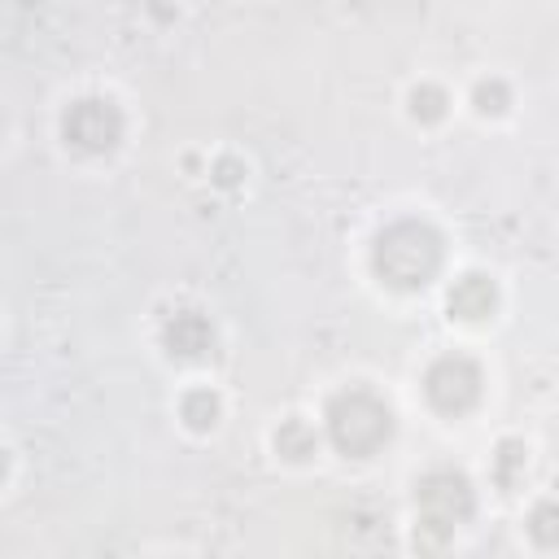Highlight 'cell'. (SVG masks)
<instances>
[{"label": "cell", "instance_id": "cell-5", "mask_svg": "<svg viewBox=\"0 0 559 559\" xmlns=\"http://www.w3.org/2000/svg\"><path fill=\"white\" fill-rule=\"evenodd\" d=\"M424 393L441 415H467L480 402V367L463 354H445L428 367Z\"/></svg>", "mask_w": 559, "mask_h": 559}, {"label": "cell", "instance_id": "cell-9", "mask_svg": "<svg viewBox=\"0 0 559 559\" xmlns=\"http://www.w3.org/2000/svg\"><path fill=\"white\" fill-rule=\"evenodd\" d=\"M275 450H280L284 459H293V463L310 459V454H314V428H310L306 419H288V424H280V432H275Z\"/></svg>", "mask_w": 559, "mask_h": 559}, {"label": "cell", "instance_id": "cell-6", "mask_svg": "<svg viewBox=\"0 0 559 559\" xmlns=\"http://www.w3.org/2000/svg\"><path fill=\"white\" fill-rule=\"evenodd\" d=\"M162 345L170 358H183V362H197L214 349V328L201 310H175L162 328Z\"/></svg>", "mask_w": 559, "mask_h": 559}, {"label": "cell", "instance_id": "cell-4", "mask_svg": "<svg viewBox=\"0 0 559 559\" xmlns=\"http://www.w3.org/2000/svg\"><path fill=\"white\" fill-rule=\"evenodd\" d=\"M61 131L83 153H109L122 140V109L109 96H83V100H74L66 109Z\"/></svg>", "mask_w": 559, "mask_h": 559}, {"label": "cell", "instance_id": "cell-1", "mask_svg": "<svg viewBox=\"0 0 559 559\" xmlns=\"http://www.w3.org/2000/svg\"><path fill=\"white\" fill-rule=\"evenodd\" d=\"M371 262H376V275L389 288H402V293L424 288L441 271V236L428 223H415V218L393 223V227L380 231Z\"/></svg>", "mask_w": 559, "mask_h": 559}, {"label": "cell", "instance_id": "cell-12", "mask_svg": "<svg viewBox=\"0 0 559 559\" xmlns=\"http://www.w3.org/2000/svg\"><path fill=\"white\" fill-rule=\"evenodd\" d=\"M476 109L480 114H502L507 109V87L493 79V83H480L476 87Z\"/></svg>", "mask_w": 559, "mask_h": 559}, {"label": "cell", "instance_id": "cell-3", "mask_svg": "<svg viewBox=\"0 0 559 559\" xmlns=\"http://www.w3.org/2000/svg\"><path fill=\"white\" fill-rule=\"evenodd\" d=\"M415 502H419V533L428 537V546H441V542L472 515V507H476L467 476H463V472H450V467L428 472V476L419 480Z\"/></svg>", "mask_w": 559, "mask_h": 559}, {"label": "cell", "instance_id": "cell-13", "mask_svg": "<svg viewBox=\"0 0 559 559\" xmlns=\"http://www.w3.org/2000/svg\"><path fill=\"white\" fill-rule=\"evenodd\" d=\"M533 533H537L542 546L555 542V502H542V507H537V515H533Z\"/></svg>", "mask_w": 559, "mask_h": 559}, {"label": "cell", "instance_id": "cell-2", "mask_svg": "<svg viewBox=\"0 0 559 559\" xmlns=\"http://www.w3.org/2000/svg\"><path fill=\"white\" fill-rule=\"evenodd\" d=\"M328 437L341 454L349 459H367L376 454L389 437H393V415L389 406L367 393V389H345L328 402Z\"/></svg>", "mask_w": 559, "mask_h": 559}, {"label": "cell", "instance_id": "cell-14", "mask_svg": "<svg viewBox=\"0 0 559 559\" xmlns=\"http://www.w3.org/2000/svg\"><path fill=\"white\" fill-rule=\"evenodd\" d=\"M218 183H236V162H218Z\"/></svg>", "mask_w": 559, "mask_h": 559}, {"label": "cell", "instance_id": "cell-8", "mask_svg": "<svg viewBox=\"0 0 559 559\" xmlns=\"http://www.w3.org/2000/svg\"><path fill=\"white\" fill-rule=\"evenodd\" d=\"M218 397L210 393V389H192L188 397H183V406H179V415H183V424L192 428V432H210L214 424H218Z\"/></svg>", "mask_w": 559, "mask_h": 559}, {"label": "cell", "instance_id": "cell-7", "mask_svg": "<svg viewBox=\"0 0 559 559\" xmlns=\"http://www.w3.org/2000/svg\"><path fill=\"white\" fill-rule=\"evenodd\" d=\"M493 301H498V288H493V280L489 275H463L454 288H450V314L454 319H463V323H476V319H485L489 310H493Z\"/></svg>", "mask_w": 559, "mask_h": 559}, {"label": "cell", "instance_id": "cell-10", "mask_svg": "<svg viewBox=\"0 0 559 559\" xmlns=\"http://www.w3.org/2000/svg\"><path fill=\"white\" fill-rule=\"evenodd\" d=\"M524 454H528V450H524L520 441H502V445H498V459H493V476H498V485H502V489H515V485H520V476H524V463H528Z\"/></svg>", "mask_w": 559, "mask_h": 559}, {"label": "cell", "instance_id": "cell-15", "mask_svg": "<svg viewBox=\"0 0 559 559\" xmlns=\"http://www.w3.org/2000/svg\"><path fill=\"white\" fill-rule=\"evenodd\" d=\"M4 472H9V454L0 450V480H4Z\"/></svg>", "mask_w": 559, "mask_h": 559}, {"label": "cell", "instance_id": "cell-11", "mask_svg": "<svg viewBox=\"0 0 559 559\" xmlns=\"http://www.w3.org/2000/svg\"><path fill=\"white\" fill-rule=\"evenodd\" d=\"M411 114H415L419 122H441V118H445V92L432 87V83L415 87V92H411Z\"/></svg>", "mask_w": 559, "mask_h": 559}]
</instances>
